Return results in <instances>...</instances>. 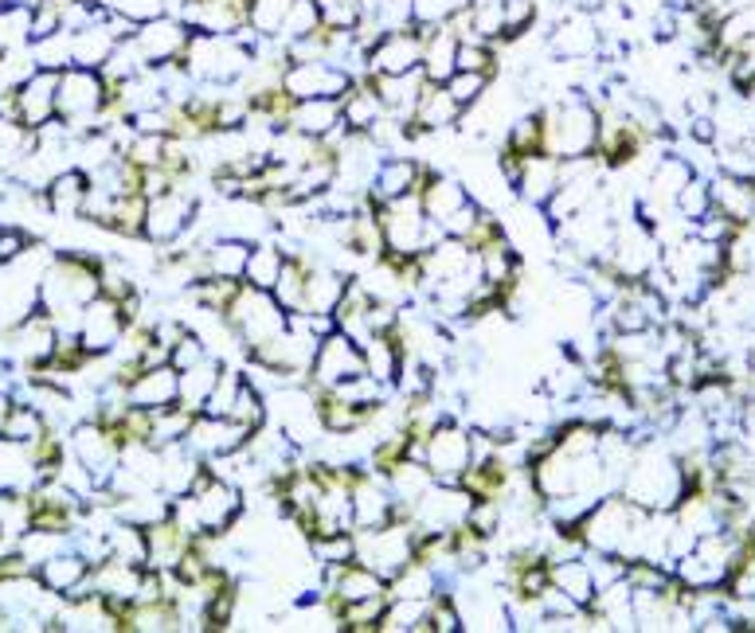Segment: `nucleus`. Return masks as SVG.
<instances>
[{
  "label": "nucleus",
  "instance_id": "obj_1",
  "mask_svg": "<svg viewBox=\"0 0 755 633\" xmlns=\"http://www.w3.org/2000/svg\"><path fill=\"white\" fill-rule=\"evenodd\" d=\"M544 121V153L556 161H579L599 146V106L584 95H564L536 106Z\"/></svg>",
  "mask_w": 755,
  "mask_h": 633
},
{
  "label": "nucleus",
  "instance_id": "obj_2",
  "mask_svg": "<svg viewBox=\"0 0 755 633\" xmlns=\"http://www.w3.org/2000/svg\"><path fill=\"white\" fill-rule=\"evenodd\" d=\"M224 321L232 325V333H235V341H240L243 356H247V352L266 348V344H275L278 336L290 329V313L278 305L275 293L258 290V286H247V282H243L235 305L224 313Z\"/></svg>",
  "mask_w": 755,
  "mask_h": 633
},
{
  "label": "nucleus",
  "instance_id": "obj_3",
  "mask_svg": "<svg viewBox=\"0 0 755 633\" xmlns=\"http://www.w3.org/2000/svg\"><path fill=\"white\" fill-rule=\"evenodd\" d=\"M376 215H380V227H384L387 250H395V255H423L438 239H447L443 227L427 219L419 192L415 196L384 200V204H376Z\"/></svg>",
  "mask_w": 755,
  "mask_h": 633
},
{
  "label": "nucleus",
  "instance_id": "obj_4",
  "mask_svg": "<svg viewBox=\"0 0 755 633\" xmlns=\"http://www.w3.org/2000/svg\"><path fill=\"white\" fill-rule=\"evenodd\" d=\"M419 200H423L427 219L438 223L443 235H450V239H462V235L470 232L474 215L481 212V204L470 196V189H466L462 180L447 176V172H438V169H427V176H423V184H419Z\"/></svg>",
  "mask_w": 755,
  "mask_h": 633
},
{
  "label": "nucleus",
  "instance_id": "obj_5",
  "mask_svg": "<svg viewBox=\"0 0 755 633\" xmlns=\"http://www.w3.org/2000/svg\"><path fill=\"white\" fill-rule=\"evenodd\" d=\"M192 501L200 508V524H204L208 536H232V528L243 521L247 513V501H243V485L240 481H227L212 470V462L200 465L196 481H192Z\"/></svg>",
  "mask_w": 755,
  "mask_h": 633
},
{
  "label": "nucleus",
  "instance_id": "obj_6",
  "mask_svg": "<svg viewBox=\"0 0 755 633\" xmlns=\"http://www.w3.org/2000/svg\"><path fill=\"white\" fill-rule=\"evenodd\" d=\"M106 118V78L95 67H67L60 75V126L103 129Z\"/></svg>",
  "mask_w": 755,
  "mask_h": 633
},
{
  "label": "nucleus",
  "instance_id": "obj_7",
  "mask_svg": "<svg viewBox=\"0 0 755 633\" xmlns=\"http://www.w3.org/2000/svg\"><path fill=\"white\" fill-rule=\"evenodd\" d=\"M419 528V524H415ZM415 528L407 524H380V528H352L357 532V559L384 575L387 582L415 559Z\"/></svg>",
  "mask_w": 755,
  "mask_h": 633
},
{
  "label": "nucleus",
  "instance_id": "obj_8",
  "mask_svg": "<svg viewBox=\"0 0 755 633\" xmlns=\"http://www.w3.org/2000/svg\"><path fill=\"white\" fill-rule=\"evenodd\" d=\"M369 376V364H364V348L352 341L349 333L333 329V333L321 336L318 356H313V368H309V387H321V391H333V387H344L352 379Z\"/></svg>",
  "mask_w": 755,
  "mask_h": 633
},
{
  "label": "nucleus",
  "instance_id": "obj_9",
  "mask_svg": "<svg viewBox=\"0 0 755 633\" xmlns=\"http://www.w3.org/2000/svg\"><path fill=\"white\" fill-rule=\"evenodd\" d=\"M423 462L435 473V481H462V473L474 462V430L462 427L455 415H447L423 442Z\"/></svg>",
  "mask_w": 755,
  "mask_h": 633
},
{
  "label": "nucleus",
  "instance_id": "obj_10",
  "mask_svg": "<svg viewBox=\"0 0 755 633\" xmlns=\"http://www.w3.org/2000/svg\"><path fill=\"white\" fill-rule=\"evenodd\" d=\"M200 219V196L196 192H164V196L149 200V215H146V243L153 247H177L184 235L196 227Z\"/></svg>",
  "mask_w": 755,
  "mask_h": 633
},
{
  "label": "nucleus",
  "instance_id": "obj_11",
  "mask_svg": "<svg viewBox=\"0 0 755 633\" xmlns=\"http://www.w3.org/2000/svg\"><path fill=\"white\" fill-rule=\"evenodd\" d=\"M189 40H192V28L177 12H161V17L138 24V32H134V47L141 52L146 67H172L184 55Z\"/></svg>",
  "mask_w": 755,
  "mask_h": 633
},
{
  "label": "nucleus",
  "instance_id": "obj_12",
  "mask_svg": "<svg viewBox=\"0 0 755 633\" xmlns=\"http://www.w3.org/2000/svg\"><path fill=\"white\" fill-rule=\"evenodd\" d=\"M549 52L560 63H595L603 52V28L587 12H567L552 24Z\"/></svg>",
  "mask_w": 755,
  "mask_h": 633
},
{
  "label": "nucleus",
  "instance_id": "obj_13",
  "mask_svg": "<svg viewBox=\"0 0 755 633\" xmlns=\"http://www.w3.org/2000/svg\"><path fill=\"white\" fill-rule=\"evenodd\" d=\"M423 67V32L412 28H387L369 47V75H412Z\"/></svg>",
  "mask_w": 755,
  "mask_h": 633
},
{
  "label": "nucleus",
  "instance_id": "obj_14",
  "mask_svg": "<svg viewBox=\"0 0 755 633\" xmlns=\"http://www.w3.org/2000/svg\"><path fill=\"white\" fill-rule=\"evenodd\" d=\"M474 508V496L458 481H435L427 493L415 501V524L427 532H450L466 524Z\"/></svg>",
  "mask_w": 755,
  "mask_h": 633
},
{
  "label": "nucleus",
  "instance_id": "obj_15",
  "mask_svg": "<svg viewBox=\"0 0 755 633\" xmlns=\"http://www.w3.org/2000/svg\"><path fill=\"white\" fill-rule=\"evenodd\" d=\"M352 83H357V78L329 60L286 63V71H283V90L294 98H341Z\"/></svg>",
  "mask_w": 755,
  "mask_h": 633
},
{
  "label": "nucleus",
  "instance_id": "obj_16",
  "mask_svg": "<svg viewBox=\"0 0 755 633\" xmlns=\"http://www.w3.org/2000/svg\"><path fill=\"white\" fill-rule=\"evenodd\" d=\"M189 450L192 454H200L204 462H215V458H227V454H240L243 446L251 442V430L240 427L235 419H227V415H204L200 411L196 419H192V430H189Z\"/></svg>",
  "mask_w": 755,
  "mask_h": 633
},
{
  "label": "nucleus",
  "instance_id": "obj_17",
  "mask_svg": "<svg viewBox=\"0 0 755 633\" xmlns=\"http://www.w3.org/2000/svg\"><path fill=\"white\" fill-rule=\"evenodd\" d=\"M75 336L86 344V348L95 352V356H106L114 344H121V336H126V321H121L118 301H110V298L98 293V298L83 309V321H78Z\"/></svg>",
  "mask_w": 755,
  "mask_h": 633
},
{
  "label": "nucleus",
  "instance_id": "obj_18",
  "mask_svg": "<svg viewBox=\"0 0 755 633\" xmlns=\"http://www.w3.org/2000/svg\"><path fill=\"white\" fill-rule=\"evenodd\" d=\"M91 575H95V564H91L83 551L43 556L40 564H35V582H40V591L60 594V599H67V594L91 587Z\"/></svg>",
  "mask_w": 755,
  "mask_h": 633
},
{
  "label": "nucleus",
  "instance_id": "obj_19",
  "mask_svg": "<svg viewBox=\"0 0 755 633\" xmlns=\"http://www.w3.org/2000/svg\"><path fill=\"white\" fill-rule=\"evenodd\" d=\"M392 508H395L392 485L364 465L357 485H352V528H380V524H392Z\"/></svg>",
  "mask_w": 755,
  "mask_h": 633
},
{
  "label": "nucleus",
  "instance_id": "obj_20",
  "mask_svg": "<svg viewBox=\"0 0 755 633\" xmlns=\"http://www.w3.org/2000/svg\"><path fill=\"white\" fill-rule=\"evenodd\" d=\"M430 164L427 161H415V157H384L376 169V176H372V189L369 196L376 200V204H384V200H400V196H415L423 184V176H427Z\"/></svg>",
  "mask_w": 755,
  "mask_h": 633
},
{
  "label": "nucleus",
  "instance_id": "obj_21",
  "mask_svg": "<svg viewBox=\"0 0 755 633\" xmlns=\"http://www.w3.org/2000/svg\"><path fill=\"white\" fill-rule=\"evenodd\" d=\"M607 258L615 262L623 282H638V278H646V270H650V262H653L650 235H646L638 223H627V227L615 232V239H610Z\"/></svg>",
  "mask_w": 755,
  "mask_h": 633
},
{
  "label": "nucleus",
  "instance_id": "obj_22",
  "mask_svg": "<svg viewBox=\"0 0 755 633\" xmlns=\"http://www.w3.org/2000/svg\"><path fill=\"white\" fill-rule=\"evenodd\" d=\"M286 129L301 133V138H337V133H344L341 98H298Z\"/></svg>",
  "mask_w": 755,
  "mask_h": 633
},
{
  "label": "nucleus",
  "instance_id": "obj_23",
  "mask_svg": "<svg viewBox=\"0 0 755 633\" xmlns=\"http://www.w3.org/2000/svg\"><path fill=\"white\" fill-rule=\"evenodd\" d=\"M423 32V75H427V83H447L450 75L458 71V43H462V35L455 32L450 24H438V28H427L419 24Z\"/></svg>",
  "mask_w": 755,
  "mask_h": 633
},
{
  "label": "nucleus",
  "instance_id": "obj_24",
  "mask_svg": "<svg viewBox=\"0 0 755 633\" xmlns=\"http://www.w3.org/2000/svg\"><path fill=\"white\" fill-rule=\"evenodd\" d=\"M129 403L138 407H149V411H164L172 403H181V372L172 364H157V368H146L126 391Z\"/></svg>",
  "mask_w": 755,
  "mask_h": 633
},
{
  "label": "nucleus",
  "instance_id": "obj_25",
  "mask_svg": "<svg viewBox=\"0 0 755 633\" xmlns=\"http://www.w3.org/2000/svg\"><path fill=\"white\" fill-rule=\"evenodd\" d=\"M91 192H95V176L86 169H63L52 176V184L43 189V204H47V212L55 215H75V219H83V207L86 200H91Z\"/></svg>",
  "mask_w": 755,
  "mask_h": 633
},
{
  "label": "nucleus",
  "instance_id": "obj_26",
  "mask_svg": "<svg viewBox=\"0 0 755 633\" xmlns=\"http://www.w3.org/2000/svg\"><path fill=\"white\" fill-rule=\"evenodd\" d=\"M560 176H564V161H556V157L541 153V157H529L524 161V172H521V184H517V196L524 200V204L532 207H549V200L556 196L560 189Z\"/></svg>",
  "mask_w": 755,
  "mask_h": 633
},
{
  "label": "nucleus",
  "instance_id": "obj_27",
  "mask_svg": "<svg viewBox=\"0 0 755 633\" xmlns=\"http://www.w3.org/2000/svg\"><path fill=\"white\" fill-rule=\"evenodd\" d=\"M384 114L387 110H384V103H380L376 86H372L369 75L357 78V83L341 95V118H344V129H352V133H369Z\"/></svg>",
  "mask_w": 755,
  "mask_h": 633
},
{
  "label": "nucleus",
  "instance_id": "obj_28",
  "mask_svg": "<svg viewBox=\"0 0 755 633\" xmlns=\"http://www.w3.org/2000/svg\"><path fill=\"white\" fill-rule=\"evenodd\" d=\"M462 106L450 98V90L443 83H427L423 86V95H419V106H415V118L412 121H419L423 129H427L430 138L435 133H443V129H455V126H462Z\"/></svg>",
  "mask_w": 755,
  "mask_h": 633
},
{
  "label": "nucleus",
  "instance_id": "obj_29",
  "mask_svg": "<svg viewBox=\"0 0 755 633\" xmlns=\"http://www.w3.org/2000/svg\"><path fill=\"white\" fill-rule=\"evenodd\" d=\"M552 587L564 591L575 607H587V602L599 594V582H595L592 559L584 556H567V559H552Z\"/></svg>",
  "mask_w": 755,
  "mask_h": 633
},
{
  "label": "nucleus",
  "instance_id": "obj_30",
  "mask_svg": "<svg viewBox=\"0 0 755 633\" xmlns=\"http://www.w3.org/2000/svg\"><path fill=\"white\" fill-rule=\"evenodd\" d=\"M114 47H118V40H114V32L106 28V17L95 20V24H86V28H78V32H71V55H75V63H71V67L103 71L106 63H110Z\"/></svg>",
  "mask_w": 755,
  "mask_h": 633
},
{
  "label": "nucleus",
  "instance_id": "obj_31",
  "mask_svg": "<svg viewBox=\"0 0 755 633\" xmlns=\"http://www.w3.org/2000/svg\"><path fill=\"white\" fill-rule=\"evenodd\" d=\"M251 247H255V243L243 239V235H215L212 243H204L208 275H215V278H243V275H247Z\"/></svg>",
  "mask_w": 755,
  "mask_h": 633
},
{
  "label": "nucleus",
  "instance_id": "obj_32",
  "mask_svg": "<svg viewBox=\"0 0 755 633\" xmlns=\"http://www.w3.org/2000/svg\"><path fill=\"white\" fill-rule=\"evenodd\" d=\"M309 266H313V258L306 255V250H290L286 255V266L283 275H278L275 282V301L286 309V313H306V286H309Z\"/></svg>",
  "mask_w": 755,
  "mask_h": 633
},
{
  "label": "nucleus",
  "instance_id": "obj_33",
  "mask_svg": "<svg viewBox=\"0 0 755 633\" xmlns=\"http://www.w3.org/2000/svg\"><path fill=\"white\" fill-rule=\"evenodd\" d=\"M220 368H224V360L215 356H204L200 364H192V368L181 372V403L184 407H192V411H204L208 395H212L215 379H220Z\"/></svg>",
  "mask_w": 755,
  "mask_h": 633
},
{
  "label": "nucleus",
  "instance_id": "obj_34",
  "mask_svg": "<svg viewBox=\"0 0 755 633\" xmlns=\"http://www.w3.org/2000/svg\"><path fill=\"white\" fill-rule=\"evenodd\" d=\"M286 255H290V250H283V243H255L243 282L258 286V290H275L278 275H283V266H286Z\"/></svg>",
  "mask_w": 755,
  "mask_h": 633
},
{
  "label": "nucleus",
  "instance_id": "obj_35",
  "mask_svg": "<svg viewBox=\"0 0 755 633\" xmlns=\"http://www.w3.org/2000/svg\"><path fill=\"white\" fill-rule=\"evenodd\" d=\"M24 43H32V4L4 0L0 4V52L12 55Z\"/></svg>",
  "mask_w": 755,
  "mask_h": 633
},
{
  "label": "nucleus",
  "instance_id": "obj_36",
  "mask_svg": "<svg viewBox=\"0 0 755 633\" xmlns=\"http://www.w3.org/2000/svg\"><path fill=\"white\" fill-rule=\"evenodd\" d=\"M240 290H243V278H215V275H208V278H200V282L192 286L189 293H192V301H196V309H208V313L224 316L227 309L235 305Z\"/></svg>",
  "mask_w": 755,
  "mask_h": 633
},
{
  "label": "nucleus",
  "instance_id": "obj_37",
  "mask_svg": "<svg viewBox=\"0 0 755 633\" xmlns=\"http://www.w3.org/2000/svg\"><path fill=\"white\" fill-rule=\"evenodd\" d=\"M384 481L392 485L395 501H412V505H415V501H419V496L435 485V473H430L427 462H419V458H407V462L395 465Z\"/></svg>",
  "mask_w": 755,
  "mask_h": 633
},
{
  "label": "nucleus",
  "instance_id": "obj_38",
  "mask_svg": "<svg viewBox=\"0 0 755 633\" xmlns=\"http://www.w3.org/2000/svg\"><path fill=\"white\" fill-rule=\"evenodd\" d=\"M458 630H466L462 607H458L455 591H450V582H447V587H443L438 594H430L427 618H423L419 633H458Z\"/></svg>",
  "mask_w": 755,
  "mask_h": 633
},
{
  "label": "nucleus",
  "instance_id": "obj_39",
  "mask_svg": "<svg viewBox=\"0 0 755 633\" xmlns=\"http://www.w3.org/2000/svg\"><path fill=\"white\" fill-rule=\"evenodd\" d=\"M506 149H513L517 157H541L544 153V121H541V110L524 114V118H517L513 126L506 129V141H501Z\"/></svg>",
  "mask_w": 755,
  "mask_h": 633
},
{
  "label": "nucleus",
  "instance_id": "obj_40",
  "mask_svg": "<svg viewBox=\"0 0 755 633\" xmlns=\"http://www.w3.org/2000/svg\"><path fill=\"white\" fill-rule=\"evenodd\" d=\"M309 556H313V567H333V564H349L357 559V532H333V536H318L306 544Z\"/></svg>",
  "mask_w": 755,
  "mask_h": 633
},
{
  "label": "nucleus",
  "instance_id": "obj_41",
  "mask_svg": "<svg viewBox=\"0 0 755 633\" xmlns=\"http://www.w3.org/2000/svg\"><path fill=\"white\" fill-rule=\"evenodd\" d=\"M290 9H294V0H251L247 28L255 35H263V40H278V32H283Z\"/></svg>",
  "mask_w": 755,
  "mask_h": 633
},
{
  "label": "nucleus",
  "instance_id": "obj_42",
  "mask_svg": "<svg viewBox=\"0 0 755 633\" xmlns=\"http://www.w3.org/2000/svg\"><path fill=\"white\" fill-rule=\"evenodd\" d=\"M430 599H392L384 610L380 633H419L423 618H427Z\"/></svg>",
  "mask_w": 755,
  "mask_h": 633
},
{
  "label": "nucleus",
  "instance_id": "obj_43",
  "mask_svg": "<svg viewBox=\"0 0 755 633\" xmlns=\"http://www.w3.org/2000/svg\"><path fill=\"white\" fill-rule=\"evenodd\" d=\"M501 20H506V43H521L541 20V0H501Z\"/></svg>",
  "mask_w": 755,
  "mask_h": 633
},
{
  "label": "nucleus",
  "instance_id": "obj_44",
  "mask_svg": "<svg viewBox=\"0 0 755 633\" xmlns=\"http://www.w3.org/2000/svg\"><path fill=\"white\" fill-rule=\"evenodd\" d=\"M321 24H326V12H321L318 0H294V9H290V17H286L283 32H278V40L283 43L306 40V35H313Z\"/></svg>",
  "mask_w": 755,
  "mask_h": 633
},
{
  "label": "nucleus",
  "instance_id": "obj_45",
  "mask_svg": "<svg viewBox=\"0 0 755 633\" xmlns=\"http://www.w3.org/2000/svg\"><path fill=\"white\" fill-rule=\"evenodd\" d=\"M450 90V98H455L462 110H474V106L481 103V98L490 95V86L493 78L490 75H481V71H455V75L443 83Z\"/></svg>",
  "mask_w": 755,
  "mask_h": 633
},
{
  "label": "nucleus",
  "instance_id": "obj_46",
  "mask_svg": "<svg viewBox=\"0 0 755 633\" xmlns=\"http://www.w3.org/2000/svg\"><path fill=\"white\" fill-rule=\"evenodd\" d=\"M32 60H35V67L67 71L71 63H75V55H71V32H67V28H63V32L43 35V40H35L32 43Z\"/></svg>",
  "mask_w": 755,
  "mask_h": 633
},
{
  "label": "nucleus",
  "instance_id": "obj_47",
  "mask_svg": "<svg viewBox=\"0 0 755 633\" xmlns=\"http://www.w3.org/2000/svg\"><path fill=\"white\" fill-rule=\"evenodd\" d=\"M506 235H509V232H506V223H501V215L493 212V207H486V204H481V212L474 215L470 232L462 235V243H466V247H470V250H478V255H481V250H486V247H493V243H498V239H506Z\"/></svg>",
  "mask_w": 755,
  "mask_h": 633
},
{
  "label": "nucleus",
  "instance_id": "obj_48",
  "mask_svg": "<svg viewBox=\"0 0 755 633\" xmlns=\"http://www.w3.org/2000/svg\"><path fill=\"white\" fill-rule=\"evenodd\" d=\"M462 4H466V0H407L412 20H415V24H427V28L450 24V20L462 12Z\"/></svg>",
  "mask_w": 755,
  "mask_h": 633
},
{
  "label": "nucleus",
  "instance_id": "obj_49",
  "mask_svg": "<svg viewBox=\"0 0 755 633\" xmlns=\"http://www.w3.org/2000/svg\"><path fill=\"white\" fill-rule=\"evenodd\" d=\"M326 12V24L333 28H357L364 17V0H318Z\"/></svg>",
  "mask_w": 755,
  "mask_h": 633
},
{
  "label": "nucleus",
  "instance_id": "obj_50",
  "mask_svg": "<svg viewBox=\"0 0 755 633\" xmlns=\"http://www.w3.org/2000/svg\"><path fill=\"white\" fill-rule=\"evenodd\" d=\"M28 250H40V239L32 232H24V227H4L0 232V262H17Z\"/></svg>",
  "mask_w": 755,
  "mask_h": 633
},
{
  "label": "nucleus",
  "instance_id": "obj_51",
  "mask_svg": "<svg viewBox=\"0 0 755 633\" xmlns=\"http://www.w3.org/2000/svg\"><path fill=\"white\" fill-rule=\"evenodd\" d=\"M4 539H9V528H4V521H0V548H4Z\"/></svg>",
  "mask_w": 755,
  "mask_h": 633
},
{
  "label": "nucleus",
  "instance_id": "obj_52",
  "mask_svg": "<svg viewBox=\"0 0 755 633\" xmlns=\"http://www.w3.org/2000/svg\"><path fill=\"white\" fill-rule=\"evenodd\" d=\"M0 630H4V618H0Z\"/></svg>",
  "mask_w": 755,
  "mask_h": 633
}]
</instances>
